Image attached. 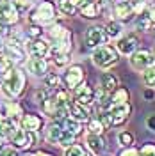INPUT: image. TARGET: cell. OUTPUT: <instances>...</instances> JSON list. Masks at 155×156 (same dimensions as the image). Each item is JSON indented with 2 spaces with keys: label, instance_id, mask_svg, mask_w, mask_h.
<instances>
[{
  "label": "cell",
  "instance_id": "cell-1",
  "mask_svg": "<svg viewBox=\"0 0 155 156\" xmlns=\"http://www.w3.org/2000/svg\"><path fill=\"white\" fill-rule=\"evenodd\" d=\"M23 85H25V76H23V73L20 69H14V68L9 69L6 73L4 80H2V90L9 98L18 96L21 92V89H23Z\"/></svg>",
  "mask_w": 155,
  "mask_h": 156
},
{
  "label": "cell",
  "instance_id": "cell-2",
  "mask_svg": "<svg viewBox=\"0 0 155 156\" xmlns=\"http://www.w3.org/2000/svg\"><path fill=\"white\" fill-rule=\"evenodd\" d=\"M47 138L48 142L57 144L61 147H70L71 144H75V135L66 128H61L59 124H50L47 129Z\"/></svg>",
  "mask_w": 155,
  "mask_h": 156
},
{
  "label": "cell",
  "instance_id": "cell-3",
  "mask_svg": "<svg viewBox=\"0 0 155 156\" xmlns=\"http://www.w3.org/2000/svg\"><path fill=\"white\" fill-rule=\"evenodd\" d=\"M55 14H57L55 5H54L50 0H45V2H41L38 7L32 11V14H30V21L36 23V25H45V23L54 21V20H55Z\"/></svg>",
  "mask_w": 155,
  "mask_h": 156
},
{
  "label": "cell",
  "instance_id": "cell-4",
  "mask_svg": "<svg viewBox=\"0 0 155 156\" xmlns=\"http://www.w3.org/2000/svg\"><path fill=\"white\" fill-rule=\"evenodd\" d=\"M93 62L102 69L112 68V66L118 62L116 48H112V46H104V44L98 46V48L93 51Z\"/></svg>",
  "mask_w": 155,
  "mask_h": 156
},
{
  "label": "cell",
  "instance_id": "cell-5",
  "mask_svg": "<svg viewBox=\"0 0 155 156\" xmlns=\"http://www.w3.org/2000/svg\"><path fill=\"white\" fill-rule=\"evenodd\" d=\"M105 112L109 115L111 126H121L130 117V105L128 103H111V107Z\"/></svg>",
  "mask_w": 155,
  "mask_h": 156
},
{
  "label": "cell",
  "instance_id": "cell-6",
  "mask_svg": "<svg viewBox=\"0 0 155 156\" xmlns=\"http://www.w3.org/2000/svg\"><path fill=\"white\" fill-rule=\"evenodd\" d=\"M38 142V135L36 131H30V129H25V128H16V131L11 136V144L16 147V149H27V147L34 146Z\"/></svg>",
  "mask_w": 155,
  "mask_h": 156
},
{
  "label": "cell",
  "instance_id": "cell-7",
  "mask_svg": "<svg viewBox=\"0 0 155 156\" xmlns=\"http://www.w3.org/2000/svg\"><path fill=\"white\" fill-rule=\"evenodd\" d=\"M107 37H109V34H107L105 29H102V27H91L86 32V46L87 48H98V46L105 44Z\"/></svg>",
  "mask_w": 155,
  "mask_h": 156
},
{
  "label": "cell",
  "instance_id": "cell-8",
  "mask_svg": "<svg viewBox=\"0 0 155 156\" xmlns=\"http://www.w3.org/2000/svg\"><path fill=\"white\" fill-rule=\"evenodd\" d=\"M95 94H96V92L93 90V87H91V85H87V83H84V82L73 89V98H75V103H78V105H84V107L91 105V103L95 101Z\"/></svg>",
  "mask_w": 155,
  "mask_h": 156
},
{
  "label": "cell",
  "instance_id": "cell-9",
  "mask_svg": "<svg viewBox=\"0 0 155 156\" xmlns=\"http://www.w3.org/2000/svg\"><path fill=\"white\" fill-rule=\"evenodd\" d=\"M153 60H155V57L148 50H139V51H134V55L130 57V64H132L134 69L145 71V69H148L153 64Z\"/></svg>",
  "mask_w": 155,
  "mask_h": 156
},
{
  "label": "cell",
  "instance_id": "cell-10",
  "mask_svg": "<svg viewBox=\"0 0 155 156\" xmlns=\"http://www.w3.org/2000/svg\"><path fill=\"white\" fill-rule=\"evenodd\" d=\"M84 82V69L82 66H70V69L66 71V75H64V83H66V87L70 89H75L77 85H80Z\"/></svg>",
  "mask_w": 155,
  "mask_h": 156
},
{
  "label": "cell",
  "instance_id": "cell-11",
  "mask_svg": "<svg viewBox=\"0 0 155 156\" xmlns=\"http://www.w3.org/2000/svg\"><path fill=\"white\" fill-rule=\"evenodd\" d=\"M112 12H114L116 20H119V21H127V20L132 18V14H134L136 11H134L132 2H127V0H118L116 4H114V7H112Z\"/></svg>",
  "mask_w": 155,
  "mask_h": 156
},
{
  "label": "cell",
  "instance_id": "cell-12",
  "mask_svg": "<svg viewBox=\"0 0 155 156\" xmlns=\"http://www.w3.org/2000/svg\"><path fill=\"white\" fill-rule=\"evenodd\" d=\"M27 50H29V53L32 55V57H43L45 58L50 53V44L45 41V39L36 37L27 44Z\"/></svg>",
  "mask_w": 155,
  "mask_h": 156
},
{
  "label": "cell",
  "instance_id": "cell-13",
  "mask_svg": "<svg viewBox=\"0 0 155 156\" xmlns=\"http://www.w3.org/2000/svg\"><path fill=\"white\" fill-rule=\"evenodd\" d=\"M116 48H118V51L123 53V55L134 53L136 48H137V37L136 36H125V37H121L116 43Z\"/></svg>",
  "mask_w": 155,
  "mask_h": 156
},
{
  "label": "cell",
  "instance_id": "cell-14",
  "mask_svg": "<svg viewBox=\"0 0 155 156\" xmlns=\"http://www.w3.org/2000/svg\"><path fill=\"white\" fill-rule=\"evenodd\" d=\"M86 144H87V149L96 156L102 154L104 149H105V142H104L102 135H96V133H89L86 136Z\"/></svg>",
  "mask_w": 155,
  "mask_h": 156
},
{
  "label": "cell",
  "instance_id": "cell-15",
  "mask_svg": "<svg viewBox=\"0 0 155 156\" xmlns=\"http://www.w3.org/2000/svg\"><path fill=\"white\" fill-rule=\"evenodd\" d=\"M27 69L34 76H45L47 75V60L43 57H32L27 62Z\"/></svg>",
  "mask_w": 155,
  "mask_h": 156
},
{
  "label": "cell",
  "instance_id": "cell-16",
  "mask_svg": "<svg viewBox=\"0 0 155 156\" xmlns=\"http://www.w3.org/2000/svg\"><path fill=\"white\" fill-rule=\"evenodd\" d=\"M100 12H102V4H98L96 0L95 2H87V4H84L82 7H80V14L84 16V18H98L100 16Z\"/></svg>",
  "mask_w": 155,
  "mask_h": 156
},
{
  "label": "cell",
  "instance_id": "cell-17",
  "mask_svg": "<svg viewBox=\"0 0 155 156\" xmlns=\"http://www.w3.org/2000/svg\"><path fill=\"white\" fill-rule=\"evenodd\" d=\"M4 53H6V55H7L13 62H21V60L25 58V53H23L21 46H18V44H13V43L4 44Z\"/></svg>",
  "mask_w": 155,
  "mask_h": 156
},
{
  "label": "cell",
  "instance_id": "cell-18",
  "mask_svg": "<svg viewBox=\"0 0 155 156\" xmlns=\"http://www.w3.org/2000/svg\"><path fill=\"white\" fill-rule=\"evenodd\" d=\"M41 126H43V119H41L39 115H34V114H27V115L21 117V128H25V129H30V131H38Z\"/></svg>",
  "mask_w": 155,
  "mask_h": 156
},
{
  "label": "cell",
  "instance_id": "cell-19",
  "mask_svg": "<svg viewBox=\"0 0 155 156\" xmlns=\"http://www.w3.org/2000/svg\"><path fill=\"white\" fill-rule=\"evenodd\" d=\"M70 115L73 117V119H77L80 122H86L89 121V112H87V108L84 105H78V103H70Z\"/></svg>",
  "mask_w": 155,
  "mask_h": 156
},
{
  "label": "cell",
  "instance_id": "cell-20",
  "mask_svg": "<svg viewBox=\"0 0 155 156\" xmlns=\"http://www.w3.org/2000/svg\"><path fill=\"white\" fill-rule=\"evenodd\" d=\"M100 82H102V89L104 90H107V92H114L118 89V85H119V80H118L116 75H112V73H104L102 75V78H100Z\"/></svg>",
  "mask_w": 155,
  "mask_h": 156
},
{
  "label": "cell",
  "instance_id": "cell-21",
  "mask_svg": "<svg viewBox=\"0 0 155 156\" xmlns=\"http://www.w3.org/2000/svg\"><path fill=\"white\" fill-rule=\"evenodd\" d=\"M54 99H55L57 107H61V108H68L70 107V94H68L66 89H62V87L55 89V96H54Z\"/></svg>",
  "mask_w": 155,
  "mask_h": 156
},
{
  "label": "cell",
  "instance_id": "cell-22",
  "mask_svg": "<svg viewBox=\"0 0 155 156\" xmlns=\"http://www.w3.org/2000/svg\"><path fill=\"white\" fill-rule=\"evenodd\" d=\"M57 108H61V107H57V103H55V99H54V98H47V99L41 103V110L45 112V115L52 117V119H54V115H55Z\"/></svg>",
  "mask_w": 155,
  "mask_h": 156
},
{
  "label": "cell",
  "instance_id": "cell-23",
  "mask_svg": "<svg viewBox=\"0 0 155 156\" xmlns=\"http://www.w3.org/2000/svg\"><path fill=\"white\" fill-rule=\"evenodd\" d=\"M57 7H59V11H61L64 16H73V14L77 12V5H75L71 0H59Z\"/></svg>",
  "mask_w": 155,
  "mask_h": 156
},
{
  "label": "cell",
  "instance_id": "cell-24",
  "mask_svg": "<svg viewBox=\"0 0 155 156\" xmlns=\"http://www.w3.org/2000/svg\"><path fill=\"white\" fill-rule=\"evenodd\" d=\"M70 32L62 25H54V27H50V30H48V37L55 43V41H59V39H62L64 36H68Z\"/></svg>",
  "mask_w": 155,
  "mask_h": 156
},
{
  "label": "cell",
  "instance_id": "cell-25",
  "mask_svg": "<svg viewBox=\"0 0 155 156\" xmlns=\"http://www.w3.org/2000/svg\"><path fill=\"white\" fill-rule=\"evenodd\" d=\"M62 124H64V128L68 129V131H71L73 135H78L80 133V121H77V119H73V117H64L62 119Z\"/></svg>",
  "mask_w": 155,
  "mask_h": 156
},
{
  "label": "cell",
  "instance_id": "cell-26",
  "mask_svg": "<svg viewBox=\"0 0 155 156\" xmlns=\"http://www.w3.org/2000/svg\"><path fill=\"white\" fill-rule=\"evenodd\" d=\"M128 101V90L123 87H118L111 94V103H127Z\"/></svg>",
  "mask_w": 155,
  "mask_h": 156
},
{
  "label": "cell",
  "instance_id": "cell-27",
  "mask_svg": "<svg viewBox=\"0 0 155 156\" xmlns=\"http://www.w3.org/2000/svg\"><path fill=\"white\" fill-rule=\"evenodd\" d=\"M153 25H155V23L152 21L150 14H148V16L141 14V16L136 20V27H137V30H143V32H146V30H152V27H153Z\"/></svg>",
  "mask_w": 155,
  "mask_h": 156
},
{
  "label": "cell",
  "instance_id": "cell-28",
  "mask_svg": "<svg viewBox=\"0 0 155 156\" xmlns=\"http://www.w3.org/2000/svg\"><path fill=\"white\" fill-rule=\"evenodd\" d=\"M64 156H91V154H89L82 146H78V144H71L70 147H66Z\"/></svg>",
  "mask_w": 155,
  "mask_h": 156
},
{
  "label": "cell",
  "instance_id": "cell-29",
  "mask_svg": "<svg viewBox=\"0 0 155 156\" xmlns=\"http://www.w3.org/2000/svg\"><path fill=\"white\" fill-rule=\"evenodd\" d=\"M61 76L59 75H55V73H47L45 75V85L48 89H59L61 87Z\"/></svg>",
  "mask_w": 155,
  "mask_h": 156
},
{
  "label": "cell",
  "instance_id": "cell-30",
  "mask_svg": "<svg viewBox=\"0 0 155 156\" xmlns=\"http://www.w3.org/2000/svg\"><path fill=\"white\" fill-rule=\"evenodd\" d=\"M105 129V124L100 121V119H91L89 121V133H96V135H102V131Z\"/></svg>",
  "mask_w": 155,
  "mask_h": 156
},
{
  "label": "cell",
  "instance_id": "cell-31",
  "mask_svg": "<svg viewBox=\"0 0 155 156\" xmlns=\"http://www.w3.org/2000/svg\"><path fill=\"white\" fill-rule=\"evenodd\" d=\"M143 78H145V83L148 87H155V68L153 66H150L148 69H145Z\"/></svg>",
  "mask_w": 155,
  "mask_h": 156
},
{
  "label": "cell",
  "instance_id": "cell-32",
  "mask_svg": "<svg viewBox=\"0 0 155 156\" xmlns=\"http://www.w3.org/2000/svg\"><path fill=\"white\" fill-rule=\"evenodd\" d=\"M105 30H107V34L111 36V37H116V36H119L121 34V23L119 21H111L109 25L105 27Z\"/></svg>",
  "mask_w": 155,
  "mask_h": 156
},
{
  "label": "cell",
  "instance_id": "cell-33",
  "mask_svg": "<svg viewBox=\"0 0 155 156\" xmlns=\"http://www.w3.org/2000/svg\"><path fill=\"white\" fill-rule=\"evenodd\" d=\"M20 114H21V108H20L18 103L11 101V103L6 105V114H4L6 117H14V115H20Z\"/></svg>",
  "mask_w": 155,
  "mask_h": 156
},
{
  "label": "cell",
  "instance_id": "cell-34",
  "mask_svg": "<svg viewBox=\"0 0 155 156\" xmlns=\"http://www.w3.org/2000/svg\"><path fill=\"white\" fill-rule=\"evenodd\" d=\"M118 138H119V144L125 146V147H130L132 144H134V135H132L130 131H121Z\"/></svg>",
  "mask_w": 155,
  "mask_h": 156
},
{
  "label": "cell",
  "instance_id": "cell-35",
  "mask_svg": "<svg viewBox=\"0 0 155 156\" xmlns=\"http://www.w3.org/2000/svg\"><path fill=\"white\" fill-rule=\"evenodd\" d=\"M13 4L16 5V9L20 12H25V11L30 9V5H32V0H13Z\"/></svg>",
  "mask_w": 155,
  "mask_h": 156
},
{
  "label": "cell",
  "instance_id": "cell-36",
  "mask_svg": "<svg viewBox=\"0 0 155 156\" xmlns=\"http://www.w3.org/2000/svg\"><path fill=\"white\" fill-rule=\"evenodd\" d=\"M54 62H55V66H59V68H61V66H66L70 62V55L68 53H59V55L54 57Z\"/></svg>",
  "mask_w": 155,
  "mask_h": 156
},
{
  "label": "cell",
  "instance_id": "cell-37",
  "mask_svg": "<svg viewBox=\"0 0 155 156\" xmlns=\"http://www.w3.org/2000/svg\"><path fill=\"white\" fill-rule=\"evenodd\" d=\"M139 154L141 156H155V146L153 144H145V146L141 147Z\"/></svg>",
  "mask_w": 155,
  "mask_h": 156
},
{
  "label": "cell",
  "instance_id": "cell-38",
  "mask_svg": "<svg viewBox=\"0 0 155 156\" xmlns=\"http://www.w3.org/2000/svg\"><path fill=\"white\" fill-rule=\"evenodd\" d=\"M47 98H50V90L48 89H39L38 92H36V101H38V103H43Z\"/></svg>",
  "mask_w": 155,
  "mask_h": 156
},
{
  "label": "cell",
  "instance_id": "cell-39",
  "mask_svg": "<svg viewBox=\"0 0 155 156\" xmlns=\"http://www.w3.org/2000/svg\"><path fill=\"white\" fill-rule=\"evenodd\" d=\"M41 32H43V30H41V27H38V25H32L27 34H29L32 39H36V37H39V36H41Z\"/></svg>",
  "mask_w": 155,
  "mask_h": 156
},
{
  "label": "cell",
  "instance_id": "cell-40",
  "mask_svg": "<svg viewBox=\"0 0 155 156\" xmlns=\"http://www.w3.org/2000/svg\"><path fill=\"white\" fill-rule=\"evenodd\" d=\"M0 156H18L14 147H2L0 149Z\"/></svg>",
  "mask_w": 155,
  "mask_h": 156
},
{
  "label": "cell",
  "instance_id": "cell-41",
  "mask_svg": "<svg viewBox=\"0 0 155 156\" xmlns=\"http://www.w3.org/2000/svg\"><path fill=\"white\" fill-rule=\"evenodd\" d=\"M146 126H148V129H150V131H153V133H155V114L146 119Z\"/></svg>",
  "mask_w": 155,
  "mask_h": 156
},
{
  "label": "cell",
  "instance_id": "cell-42",
  "mask_svg": "<svg viewBox=\"0 0 155 156\" xmlns=\"http://www.w3.org/2000/svg\"><path fill=\"white\" fill-rule=\"evenodd\" d=\"M119 156H141V154L137 153L134 147H128V149H125V151H123V153H121Z\"/></svg>",
  "mask_w": 155,
  "mask_h": 156
},
{
  "label": "cell",
  "instance_id": "cell-43",
  "mask_svg": "<svg viewBox=\"0 0 155 156\" xmlns=\"http://www.w3.org/2000/svg\"><path fill=\"white\" fill-rule=\"evenodd\" d=\"M71 2H73V4H75V5H77V7H82V5H84V4H87L86 0H71Z\"/></svg>",
  "mask_w": 155,
  "mask_h": 156
},
{
  "label": "cell",
  "instance_id": "cell-44",
  "mask_svg": "<svg viewBox=\"0 0 155 156\" xmlns=\"http://www.w3.org/2000/svg\"><path fill=\"white\" fill-rule=\"evenodd\" d=\"M150 18H152V21L155 23V7H153L152 11H150Z\"/></svg>",
  "mask_w": 155,
  "mask_h": 156
},
{
  "label": "cell",
  "instance_id": "cell-45",
  "mask_svg": "<svg viewBox=\"0 0 155 156\" xmlns=\"http://www.w3.org/2000/svg\"><path fill=\"white\" fill-rule=\"evenodd\" d=\"M36 156H52L50 153H45V151H39V153H36Z\"/></svg>",
  "mask_w": 155,
  "mask_h": 156
},
{
  "label": "cell",
  "instance_id": "cell-46",
  "mask_svg": "<svg viewBox=\"0 0 155 156\" xmlns=\"http://www.w3.org/2000/svg\"><path fill=\"white\" fill-rule=\"evenodd\" d=\"M98 4H102V5H105V4H109V2H114V0H96Z\"/></svg>",
  "mask_w": 155,
  "mask_h": 156
},
{
  "label": "cell",
  "instance_id": "cell-47",
  "mask_svg": "<svg viewBox=\"0 0 155 156\" xmlns=\"http://www.w3.org/2000/svg\"><path fill=\"white\" fill-rule=\"evenodd\" d=\"M4 48V41H2V36H0V50Z\"/></svg>",
  "mask_w": 155,
  "mask_h": 156
},
{
  "label": "cell",
  "instance_id": "cell-48",
  "mask_svg": "<svg viewBox=\"0 0 155 156\" xmlns=\"http://www.w3.org/2000/svg\"><path fill=\"white\" fill-rule=\"evenodd\" d=\"M4 76H6V75H4V73H2V69H0V82L4 80Z\"/></svg>",
  "mask_w": 155,
  "mask_h": 156
},
{
  "label": "cell",
  "instance_id": "cell-49",
  "mask_svg": "<svg viewBox=\"0 0 155 156\" xmlns=\"http://www.w3.org/2000/svg\"><path fill=\"white\" fill-rule=\"evenodd\" d=\"M0 121H4V115H2V114H0Z\"/></svg>",
  "mask_w": 155,
  "mask_h": 156
},
{
  "label": "cell",
  "instance_id": "cell-50",
  "mask_svg": "<svg viewBox=\"0 0 155 156\" xmlns=\"http://www.w3.org/2000/svg\"><path fill=\"white\" fill-rule=\"evenodd\" d=\"M23 156H36V154H23Z\"/></svg>",
  "mask_w": 155,
  "mask_h": 156
},
{
  "label": "cell",
  "instance_id": "cell-51",
  "mask_svg": "<svg viewBox=\"0 0 155 156\" xmlns=\"http://www.w3.org/2000/svg\"><path fill=\"white\" fill-rule=\"evenodd\" d=\"M86 2H95V0H86Z\"/></svg>",
  "mask_w": 155,
  "mask_h": 156
},
{
  "label": "cell",
  "instance_id": "cell-52",
  "mask_svg": "<svg viewBox=\"0 0 155 156\" xmlns=\"http://www.w3.org/2000/svg\"><path fill=\"white\" fill-rule=\"evenodd\" d=\"M153 57H155V50H153Z\"/></svg>",
  "mask_w": 155,
  "mask_h": 156
}]
</instances>
